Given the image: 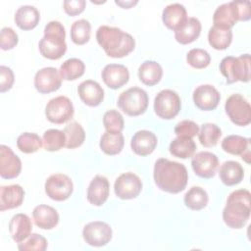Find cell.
Here are the masks:
<instances>
[{"label":"cell","mask_w":251,"mask_h":251,"mask_svg":"<svg viewBox=\"0 0 251 251\" xmlns=\"http://www.w3.org/2000/svg\"><path fill=\"white\" fill-rule=\"evenodd\" d=\"M153 177L158 188L176 194L184 190L188 180V173L183 164L160 158L155 162Z\"/></svg>","instance_id":"obj_1"},{"label":"cell","mask_w":251,"mask_h":251,"mask_svg":"<svg viewBox=\"0 0 251 251\" xmlns=\"http://www.w3.org/2000/svg\"><path fill=\"white\" fill-rule=\"evenodd\" d=\"M96 40L105 53L112 58H123L135 47L134 38L119 27L101 25L96 31Z\"/></svg>","instance_id":"obj_2"},{"label":"cell","mask_w":251,"mask_h":251,"mask_svg":"<svg viewBox=\"0 0 251 251\" xmlns=\"http://www.w3.org/2000/svg\"><path fill=\"white\" fill-rule=\"evenodd\" d=\"M250 191L237 189L232 191L226 200L223 210V220L230 228H242L250 217Z\"/></svg>","instance_id":"obj_3"},{"label":"cell","mask_w":251,"mask_h":251,"mask_svg":"<svg viewBox=\"0 0 251 251\" xmlns=\"http://www.w3.org/2000/svg\"><path fill=\"white\" fill-rule=\"evenodd\" d=\"M65 37L64 25L58 21L49 22L44 27V36L38 44L40 54L49 60L62 58L67 51Z\"/></svg>","instance_id":"obj_4"},{"label":"cell","mask_w":251,"mask_h":251,"mask_svg":"<svg viewBox=\"0 0 251 251\" xmlns=\"http://www.w3.org/2000/svg\"><path fill=\"white\" fill-rule=\"evenodd\" d=\"M220 71L228 84L236 81L248 82L250 80V55L243 54L237 58L225 57L220 63Z\"/></svg>","instance_id":"obj_5"},{"label":"cell","mask_w":251,"mask_h":251,"mask_svg":"<svg viewBox=\"0 0 251 251\" xmlns=\"http://www.w3.org/2000/svg\"><path fill=\"white\" fill-rule=\"evenodd\" d=\"M148 102V94L144 89L140 87H130L120 94L117 104L126 115L136 117L145 113Z\"/></svg>","instance_id":"obj_6"},{"label":"cell","mask_w":251,"mask_h":251,"mask_svg":"<svg viewBox=\"0 0 251 251\" xmlns=\"http://www.w3.org/2000/svg\"><path fill=\"white\" fill-rule=\"evenodd\" d=\"M180 108V98L178 94L172 89H163L155 96L154 111L161 119H174L179 113Z\"/></svg>","instance_id":"obj_7"},{"label":"cell","mask_w":251,"mask_h":251,"mask_svg":"<svg viewBox=\"0 0 251 251\" xmlns=\"http://www.w3.org/2000/svg\"><path fill=\"white\" fill-rule=\"evenodd\" d=\"M225 110L229 120L236 126H245L251 123V107L241 94L230 95L225 104Z\"/></svg>","instance_id":"obj_8"},{"label":"cell","mask_w":251,"mask_h":251,"mask_svg":"<svg viewBox=\"0 0 251 251\" xmlns=\"http://www.w3.org/2000/svg\"><path fill=\"white\" fill-rule=\"evenodd\" d=\"M75 113L72 101L66 96L52 98L45 107V116L53 124H64L70 121Z\"/></svg>","instance_id":"obj_9"},{"label":"cell","mask_w":251,"mask_h":251,"mask_svg":"<svg viewBox=\"0 0 251 251\" xmlns=\"http://www.w3.org/2000/svg\"><path fill=\"white\" fill-rule=\"evenodd\" d=\"M45 192L49 198L55 201H65L73 193L72 179L64 174L51 175L45 181Z\"/></svg>","instance_id":"obj_10"},{"label":"cell","mask_w":251,"mask_h":251,"mask_svg":"<svg viewBox=\"0 0 251 251\" xmlns=\"http://www.w3.org/2000/svg\"><path fill=\"white\" fill-rule=\"evenodd\" d=\"M111 226L101 221H94L86 224L82 229V237L84 241L91 246L101 247L106 245L112 239Z\"/></svg>","instance_id":"obj_11"},{"label":"cell","mask_w":251,"mask_h":251,"mask_svg":"<svg viewBox=\"0 0 251 251\" xmlns=\"http://www.w3.org/2000/svg\"><path fill=\"white\" fill-rule=\"evenodd\" d=\"M142 189V181L133 173H125L117 177L114 184L115 194L123 199L129 200L136 198Z\"/></svg>","instance_id":"obj_12"},{"label":"cell","mask_w":251,"mask_h":251,"mask_svg":"<svg viewBox=\"0 0 251 251\" xmlns=\"http://www.w3.org/2000/svg\"><path fill=\"white\" fill-rule=\"evenodd\" d=\"M62 79L57 69L46 67L36 72L33 82L38 92L47 94L58 90L62 85Z\"/></svg>","instance_id":"obj_13"},{"label":"cell","mask_w":251,"mask_h":251,"mask_svg":"<svg viewBox=\"0 0 251 251\" xmlns=\"http://www.w3.org/2000/svg\"><path fill=\"white\" fill-rule=\"evenodd\" d=\"M219 166L216 154L209 151H200L192 156L191 167L194 173L202 178H211L215 176Z\"/></svg>","instance_id":"obj_14"},{"label":"cell","mask_w":251,"mask_h":251,"mask_svg":"<svg viewBox=\"0 0 251 251\" xmlns=\"http://www.w3.org/2000/svg\"><path fill=\"white\" fill-rule=\"evenodd\" d=\"M193 102L202 111L215 110L221 100L219 91L211 84H201L193 91Z\"/></svg>","instance_id":"obj_15"},{"label":"cell","mask_w":251,"mask_h":251,"mask_svg":"<svg viewBox=\"0 0 251 251\" xmlns=\"http://www.w3.org/2000/svg\"><path fill=\"white\" fill-rule=\"evenodd\" d=\"M22 171V162L13 150L6 146H0V176L2 178L11 179L17 177Z\"/></svg>","instance_id":"obj_16"},{"label":"cell","mask_w":251,"mask_h":251,"mask_svg":"<svg viewBox=\"0 0 251 251\" xmlns=\"http://www.w3.org/2000/svg\"><path fill=\"white\" fill-rule=\"evenodd\" d=\"M104 83L111 89H118L127 83L129 72L121 64H109L104 67L101 73Z\"/></svg>","instance_id":"obj_17"},{"label":"cell","mask_w":251,"mask_h":251,"mask_svg":"<svg viewBox=\"0 0 251 251\" xmlns=\"http://www.w3.org/2000/svg\"><path fill=\"white\" fill-rule=\"evenodd\" d=\"M157 143L158 139L155 133L150 130L141 129L133 134L130 140V147L136 155L147 156L155 150Z\"/></svg>","instance_id":"obj_18"},{"label":"cell","mask_w":251,"mask_h":251,"mask_svg":"<svg viewBox=\"0 0 251 251\" xmlns=\"http://www.w3.org/2000/svg\"><path fill=\"white\" fill-rule=\"evenodd\" d=\"M110 183L104 176H95L87 188V200L94 206H102L108 199Z\"/></svg>","instance_id":"obj_19"},{"label":"cell","mask_w":251,"mask_h":251,"mask_svg":"<svg viewBox=\"0 0 251 251\" xmlns=\"http://www.w3.org/2000/svg\"><path fill=\"white\" fill-rule=\"evenodd\" d=\"M77 93L80 100L87 106L96 107L104 99V90L100 84L92 79H86L79 83Z\"/></svg>","instance_id":"obj_20"},{"label":"cell","mask_w":251,"mask_h":251,"mask_svg":"<svg viewBox=\"0 0 251 251\" xmlns=\"http://www.w3.org/2000/svg\"><path fill=\"white\" fill-rule=\"evenodd\" d=\"M222 148L231 155H240L246 162L250 163V139L237 134L226 136L222 141Z\"/></svg>","instance_id":"obj_21"},{"label":"cell","mask_w":251,"mask_h":251,"mask_svg":"<svg viewBox=\"0 0 251 251\" xmlns=\"http://www.w3.org/2000/svg\"><path fill=\"white\" fill-rule=\"evenodd\" d=\"M238 20V12L235 1H230L220 5L214 12L213 23L215 26L223 28H230Z\"/></svg>","instance_id":"obj_22"},{"label":"cell","mask_w":251,"mask_h":251,"mask_svg":"<svg viewBox=\"0 0 251 251\" xmlns=\"http://www.w3.org/2000/svg\"><path fill=\"white\" fill-rule=\"evenodd\" d=\"M31 230L32 223L27 215L19 213L11 218L9 223V232L16 243L25 240L31 234Z\"/></svg>","instance_id":"obj_23"},{"label":"cell","mask_w":251,"mask_h":251,"mask_svg":"<svg viewBox=\"0 0 251 251\" xmlns=\"http://www.w3.org/2000/svg\"><path fill=\"white\" fill-rule=\"evenodd\" d=\"M187 20L186 9L179 3H173L163 10L162 21L164 25L174 31L180 28Z\"/></svg>","instance_id":"obj_24"},{"label":"cell","mask_w":251,"mask_h":251,"mask_svg":"<svg viewBox=\"0 0 251 251\" xmlns=\"http://www.w3.org/2000/svg\"><path fill=\"white\" fill-rule=\"evenodd\" d=\"M25 190L19 184L3 185L0 187V210L15 209L22 205Z\"/></svg>","instance_id":"obj_25"},{"label":"cell","mask_w":251,"mask_h":251,"mask_svg":"<svg viewBox=\"0 0 251 251\" xmlns=\"http://www.w3.org/2000/svg\"><path fill=\"white\" fill-rule=\"evenodd\" d=\"M34 224L42 229H51L59 223V214L49 205H38L32 211Z\"/></svg>","instance_id":"obj_26"},{"label":"cell","mask_w":251,"mask_h":251,"mask_svg":"<svg viewBox=\"0 0 251 251\" xmlns=\"http://www.w3.org/2000/svg\"><path fill=\"white\" fill-rule=\"evenodd\" d=\"M16 25L23 30L33 29L39 23L40 14L37 8L31 5L21 6L15 13Z\"/></svg>","instance_id":"obj_27"},{"label":"cell","mask_w":251,"mask_h":251,"mask_svg":"<svg viewBox=\"0 0 251 251\" xmlns=\"http://www.w3.org/2000/svg\"><path fill=\"white\" fill-rule=\"evenodd\" d=\"M219 176L224 184L232 186L241 182L244 177V170L236 161H226L220 167Z\"/></svg>","instance_id":"obj_28"},{"label":"cell","mask_w":251,"mask_h":251,"mask_svg":"<svg viewBox=\"0 0 251 251\" xmlns=\"http://www.w3.org/2000/svg\"><path fill=\"white\" fill-rule=\"evenodd\" d=\"M201 32V23L197 18H187L184 25L175 31V38L180 44H189L195 41Z\"/></svg>","instance_id":"obj_29"},{"label":"cell","mask_w":251,"mask_h":251,"mask_svg":"<svg viewBox=\"0 0 251 251\" xmlns=\"http://www.w3.org/2000/svg\"><path fill=\"white\" fill-rule=\"evenodd\" d=\"M163 75L161 65L152 60L144 61L138 68V77L142 83L148 86L157 84Z\"/></svg>","instance_id":"obj_30"},{"label":"cell","mask_w":251,"mask_h":251,"mask_svg":"<svg viewBox=\"0 0 251 251\" xmlns=\"http://www.w3.org/2000/svg\"><path fill=\"white\" fill-rule=\"evenodd\" d=\"M125 145V138L122 132L106 131L100 138L99 146L107 155H117L121 153Z\"/></svg>","instance_id":"obj_31"},{"label":"cell","mask_w":251,"mask_h":251,"mask_svg":"<svg viewBox=\"0 0 251 251\" xmlns=\"http://www.w3.org/2000/svg\"><path fill=\"white\" fill-rule=\"evenodd\" d=\"M196 150V144L190 137L177 136L169 146L170 153L180 159H187L193 156Z\"/></svg>","instance_id":"obj_32"},{"label":"cell","mask_w":251,"mask_h":251,"mask_svg":"<svg viewBox=\"0 0 251 251\" xmlns=\"http://www.w3.org/2000/svg\"><path fill=\"white\" fill-rule=\"evenodd\" d=\"M232 40V31L230 28H223L213 25L208 32L209 44L216 50L226 49Z\"/></svg>","instance_id":"obj_33"},{"label":"cell","mask_w":251,"mask_h":251,"mask_svg":"<svg viewBox=\"0 0 251 251\" xmlns=\"http://www.w3.org/2000/svg\"><path fill=\"white\" fill-rule=\"evenodd\" d=\"M64 133L66 136L65 147L69 149L77 148L82 145L85 140V131L80 124L74 121L69 123L65 128Z\"/></svg>","instance_id":"obj_34"},{"label":"cell","mask_w":251,"mask_h":251,"mask_svg":"<svg viewBox=\"0 0 251 251\" xmlns=\"http://www.w3.org/2000/svg\"><path fill=\"white\" fill-rule=\"evenodd\" d=\"M184 204L193 211H199L208 204L209 197L206 190L200 186H192L184 195Z\"/></svg>","instance_id":"obj_35"},{"label":"cell","mask_w":251,"mask_h":251,"mask_svg":"<svg viewBox=\"0 0 251 251\" xmlns=\"http://www.w3.org/2000/svg\"><path fill=\"white\" fill-rule=\"evenodd\" d=\"M85 71L84 63L78 58H70L66 60L59 70V74L63 79L75 80L80 77Z\"/></svg>","instance_id":"obj_36"},{"label":"cell","mask_w":251,"mask_h":251,"mask_svg":"<svg viewBox=\"0 0 251 251\" xmlns=\"http://www.w3.org/2000/svg\"><path fill=\"white\" fill-rule=\"evenodd\" d=\"M222 135L221 128L212 123H206L201 126L198 131V138L204 147H214L217 145Z\"/></svg>","instance_id":"obj_37"},{"label":"cell","mask_w":251,"mask_h":251,"mask_svg":"<svg viewBox=\"0 0 251 251\" xmlns=\"http://www.w3.org/2000/svg\"><path fill=\"white\" fill-rule=\"evenodd\" d=\"M91 25L85 19L75 21L71 26V39L76 45H83L90 39Z\"/></svg>","instance_id":"obj_38"},{"label":"cell","mask_w":251,"mask_h":251,"mask_svg":"<svg viewBox=\"0 0 251 251\" xmlns=\"http://www.w3.org/2000/svg\"><path fill=\"white\" fill-rule=\"evenodd\" d=\"M43 145L40 136L34 132H24L19 135L17 139V146L19 150L25 154H30L38 151Z\"/></svg>","instance_id":"obj_39"},{"label":"cell","mask_w":251,"mask_h":251,"mask_svg":"<svg viewBox=\"0 0 251 251\" xmlns=\"http://www.w3.org/2000/svg\"><path fill=\"white\" fill-rule=\"evenodd\" d=\"M42 141L43 147L46 151H58L62 147H65L66 136L64 131L55 128H50L43 133Z\"/></svg>","instance_id":"obj_40"},{"label":"cell","mask_w":251,"mask_h":251,"mask_svg":"<svg viewBox=\"0 0 251 251\" xmlns=\"http://www.w3.org/2000/svg\"><path fill=\"white\" fill-rule=\"evenodd\" d=\"M103 125L106 131L122 132L125 126V122L120 112L116 110H109L103 116Z\"/></svg>","instance_id":"obj_41"},{"label":"cell","mask_w":251,"mask_h":251,"mask_svg":"<svg viewBox=\"0 0 251 251\" xmlns=\"http://www.w3.org/2000/svg\"><path fill=\"white\" fill-rule=\"evenodd\" d=\"M187 63L194 69H204L211 62L210 54L201 48H193L186 55Z\"/></svg>","instance_id":"obj_42"},{"label":"cell","mask_w":251,"mask_h":251,"mask_svg":"<svg viewBox=\"0 0 251 251\" xmlns=\"http://www.w3.org/2000/svg\"><path fill=\"white\" fill-rule=\"evenodd\" d=\"M47 246L46 238L37 233H31L25 240L18 243V249L21 251H44Z\"/></svg>","instance_id":"obj_43"},{"label":"cell","mask_w":251,"mask_h":251,"mask_svg":"<svg viewBox=\"0 0 251 251\" xmlns=\"http://www.w3.org/2000/svg\"><path fill=\"white\" fill-rule=\"evenodd\" d=\"M199 126L198 125L190 120H183L176 124L175 126V133L177 136L181 137H190L192 138L196 134H198Z\"/></svg>","instance_id":"obj_44"},{"label":"cell","mask_w":251,"mask_h":251,"mask_svg":"<svg viewBox=\"0 0 251 251\" xmlns=\"http://www.w3.org/2000/svg\"><path fill=\"white\" fill-rule=\"evenodd\" d=\"M19 41L17 32L9 26H5L0 32V47L2 50L13 49Z\"/></svg>","instance_id":"obj_45"},{"label":"cell","mask_w":251,"mask_h":251,"mask_svg":"<svg viewBox=\"0 0 251 251\" xmlns=\"http://www.w3.org/2000/svg\"><path fill=\"white\" fill-rule=\"evenodd\" d=\"M15 77L13 71L6 66H0V92H6L13 86Z\"/></svg>","instance_id":"obj_46"},{"label":"cell","mask_w":251,"mask_h":251,"mask_svg":"<svg viewBox=\"0 0 251 251\" xmlns=\"http://www.w3.org/2000/svg\"><path fill=\"white\" fill-rule=\"evenodd\" d=\"M64 10L70 16H76L82 13L85 9L86 2L84 0H65Z\"/></svg>","instance_id":"obj_47"},{"label":"cell","mask_w":251,"mask_h":251,"mask_svg":"<svg viewBox=\"0 0 251 251\" xmlns=\"http://www.w3.org/2000/svg\"><path fill=\"white\" fill-rule=\"evenodd\" d=\"M235 5L238 12L239 21H248L251 18L250 2L249 1H235Z\"/></svg>","instance_id":"obj_48"},{"label":"cell","mask_w":251,"mask_h":251,"mask_svg":"<svg viewBox=\"0 0 251 251\" xmlns=\"http://www.w3.org/2000/svg\"><path fill=\"white\" fill-rule=\"evenodd\" d=\"M115 3L125 9H129L130 7L134 6L135 4H137V1H126V2H123V1H115Z\"/></svg>","instance_id":"obj_49"}]
</instances>
